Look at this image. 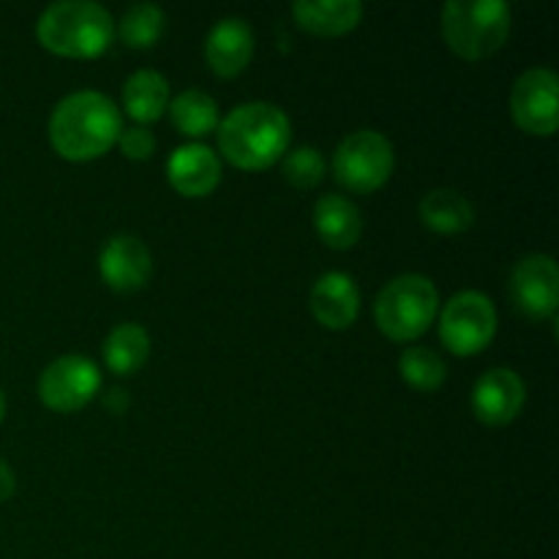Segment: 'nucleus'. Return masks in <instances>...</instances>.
<instances>
[{"mask_svg": "<svg viewBox=\"0 0 559 559\" xmlns=\"http://www.w3.org/2000/svg\"><path fill=\"white\" fill-rule=\"evenodd\" d=\"M16 489V478H14V469L0 459V502L9 500Z\"/></svg>", "mask_w": 559, "mask_h": 559, "instance_id": "26", "label": "nucleus"}, {"mask_svg": "<svg viewBox=\"0 0 559 559\" xmlns=\"http://www.w3.org/2000/svg\"><path fill=\"white\" fill-rule=\"evenodd\" d=\"M120 109L98 91H74L60 98L49 115V142L71 162H87L118 142Z\"/></svg>", "mask_w": 559, "mask_h": 559, "instance_id": "1", "label": "nucleus"}, {"mask_svg": "<svg viewBox=\"0 0 559 559\" xmlns=\"http://www.w3.org/2000/svg\"><path fill=\"white\" fill-rule=\"evenodd\" d=\"M527 388L513 369H489L478 377L473 388V413L489 426H506L522 413Z\"/></svg>", "mask_w": 559, "mask_h": 559, "instance_id": "11", "label": "nucleus"}, {"mask_svg": "<svg viewBox=\"0 0 559 559\" xmlns=\"http://www.w3.org/2000/svg\"><path fill=\"white\" fill-rule=\"evenodd\" d=\"M293 126L287 112L271 102L238 104L218 123V151L243 169H265L289 147Z\"/></svg>", "mask_w": 559, "mask_h": 559, "instance_id": "2", "label": "nucleus"}, {"mask_svg": "<svg viewBox=\"0 0 559 559\" xmlns=\"http://www.w3.org/2000/svg\"><path fill=\"white\" fill-rule=\"evenodd\" d=\"M497 309L484 293L464 289L453 295L440 314V338L451 353L475 355L495 338Z\"/></svg>", "mask_w": 559, "mask_h": 559, "instance_id": "7", "label": "nucleus"}, {"mask_svg": "<svg viewBox=\"0 0 559 559\" xmlns=\"http://www.w3.org/2000/svg\"><path fill=\"white\" fill-rule=\"evenodd\" d=\"M314 229L333 249H349L364 233V218L347 197L325 194L314 202Z\"/></svg>", "mask_w": 559, "mask_h": 559, "instance_id": "16", "label": "nucleus"}, {"mask_svg": "<svg viewBox=\"0 0 559 559\" xmlns=\"http://www.w3.org/2000/svg\"><path fill=\"white\" fill-rule=\"evenodd\" d=\"M284 178L289 180L293 186H300V189H311L322 180L325 175V158L317 147L311 145H298L293 151L284 153Z\"/></svg>", "mask_w": 559, "mask_h": 559, "instance_id": "24", "label": "nucleus"}, {"mask_svg": "<svg viewBox=\"0 0 559 559\" xmlns=\"http://www.w3.org/2000/svg\"><path fill=\"white\" fill-rule=\"evenodd\" d=\"M169 104V82L162 71L140 69L126 80L123 107L140 123L162 118Z\"/></svg>", "mask_w": 559, "mask_h": 559, "instance_id": "18", "label": "nucleus"}, {"mask_svg": "<svg viewBox=\"0 0 559 559\" xmlns=\"http://www.w3.org/2000/svg\"><path fill=\"white\" fill-rule=\"evenodd\" d=\"M311 311L331 331H344L360 311V293L353 276L342 271H328L311 287Z\"/></svg>", "mask_w": 559, "mask_h": 559, "instance_id": "15", "label": "nucleus"}, {"mask_svg": "<svg viewBox=\"0 0 559 559\" xmlns=\"http://www.w3.org/2000/svg\"><path fill=\"white\" fill-rule=\"evenodd\" d=\"M167 178L180 194L205 197L222 180V162L213 147L202 145V142H186L169 153Z\"/></svg>", "mask_w": 559, "mask_h": 559, "instance_id": "13", "label": "nucleus"}, {"mask_svg": "<svg viewBox=\"0 0 559 559\" xmlns=\"http://www.w3.org/2000/svg\"><path fill=\"white\" fill-rule=\"evenodd\" d=\"M120 151L129 158H151L153 151H156V136L145 129V126H131V129H123L118 136Z\"/></svg>", "mask_w": 559, "mask_h": 559, "instance_id": "25", "label": "nucleus"}, {"mask_svg": "<svg viewBox=\"0 0 559 559\" xmlns=\"http://www.w3.org/2000/svg\"><path fill=\"white\" fill-rule=\"evenodd\" d=\"M511 298L527 317H555L559 304V273L555 257L527 254L511 273Z\"/></svg>", "mask_w": 559, "mask_h": 559, "instance_id": "10", "label": "nucleus"}, {"mask_svg": "<svg viewBox=\"0 0 559 559\" xmlns=\"http://www.w3.org/2000/svg\"><path fill=\"white\" fill-rule=\"evenodd\" d=\"M445 360L429 347H409L399 358V374L418 391H437L445 382Z\"/></svg>", "mask_w": 559, "mask_h": 559, "instance_id": "23", "label": "nucleus"}, {"mask_svg": "<svg viewBox=\"0 0 559 559\" xmlns=\"http://www.w3.org/2000/svg\"><path fill=\"white\" fill-rule=\"evenodd\" d=\"M442 36L462 58H489L511 36V5L506 0H448L442 5Z\"/></svg>", "mask_w": 559, "mask_h": 559, "instance_id": "4", "label": "nucleus"}, {"mask_svg": "<svg viewBox=\"0 0 559 559\" xmlns=\"http://www.w3.org/2000/svg\"><path fill=\"white\" fill-rule=\"evenodd\" d=\"M511 118L527 134H555L559 126V76L555 69L535 66L513 82Z\"/></svg>", "mask_w": 559, "mask_h": 559, "instance_id": "8", "label": "nucleus"}, {"mask_svg": "<svg viewBox=\"0 0 559 559\" xmlns=\"http://www.w3.org/2000/svg\"><path fill=\"white\" fill-rule=\"evenodd\" d=\"M420 222L431 227L435 233H464L473 227L475 211L464 194L453 189H435L420 200Z\"/></svg>", "mask_w": 559, "mask_h": 559, "instance_id": "19", "label": "nucleus"}, {"mask_svg": "<svg viewBox=\"0 0 559 559\" xmlns=\"http://www.w3.org/2000/svg\"><path fill=\"white\" fill-rule=\"evenodd\" d=\"M169 118L178 126L180 134L202 136L216 129L218 104L211 93L200 91V87H189V91L178 93L169 102Z\"/></svg>", "mask_w": 559, "mask_h": 559, "instance_id": "21", "label": "nucleus"}, {"mask_svg": "<svg viewBox=\"0 0 559 559\" xmlns=\"http://www.w3.org/2000/svg\"><path fill=\"white\" fill-rule=\"evenodd\" d=\"M36 36L49 52L66 58H93L112 44L115 20L102 3L93 0H58L41 11Z\"/></svg>", "mask_w": 559, "mask_h": 559, "instance_id": "3", "label": "nucleus"}, {"mask_svg": "<svg viewBox=\"0 0 559 559\" xmlns=\"http://www.w3.org/2000/svg\"><path fill=\"white\" fill-rule=\"evenodd\" d=\"M151 251L136 235H112L98 254V271H102L104 282L118 293H134V289L145 287V282L151 278Z\"/></svg>", "mask_w": 559, "mask_h": 559, "instance_id": "12", "label": "nucleus"}, {"mask_svg": "<svg viewBox=\"0 0 559 559\" xmlns=\"http://www.w3.org/2000/svg\"><path fill=\"white\" fill-rule=\"evenodd\" d=\"M3 415H5V396L3 391H0V420H3Z\"/></svg>", "mask_w": 559, "mask_h": 559, "instance_id": "27", "label": "nucleus"}, {"mask_svg": "<svg viewBox=\"0 0 559 559\" xmlns=\"http://www.w3.org/2000/svg\"><path fill=\"white\" fill-rule=\"evenodd\" d=\"M440 306L435 282L420 273H402L380 289L374 300L377 325L396 342L418 338L431 325Z\"/></svg>", "mask_w": 559, "mask_h": 559, "instance_id": "5", "label": "nucleus"}, {"mask_svg": "<svg viewBox=\"0 0 559 559\" xmlns=\"http://www.w3.org/2000/svg\"><path fill=\"white\" fill-rule=\"evenodd\" d=\"M164 11L156 3H134L120 16V38L134 49H147L162 38L164 33Z\"/></svg>", "mask_w": 559, "mask_h": 559, "instance_id": "22", "label": "nucleus"}, {"mask_svg": "<svg viewBox=\"0 0 559 559\" xmlns=\"http://www.w3.org/2000/svg\"><path fill=\"white\" fill-rule=\"evenodd\" d=\"M102 385V371L85 355H60L38 377V396L49 409L74 413L85 407Z\"/></svg>", "mask_w": 559, "mask_h": 559, "instance_id": "9", "label": "nucleus"}, {"mask_svg": "<svg viewBox=\"0 0 559 559\" xmlns=\"http://www.w3.org/2000/svg\"><path fill=\"white\" fill-rule=\"evenodd\" d=\"M393 145L374 129L353 131L333 153V175L353 191H374L391 178Z\"/></svg>", "mask_w": 559, "mask_h": 559, "instance_id": "6", "label": "nucleus"}, {"mask_svg": "<svg viewBox=\"0 0 559 559\" xmlns=\"http://www.w3.org/2000/svg\"><path fill=\"white\" fill-rule=\"evenodd\" d=\"M254 55V31L243 16H224L207 31L205 60L216 74L235 76Z\"/></svg>", "mask_w": 559, "mask_h": 559, "instance_id": "14", "label": "nucleus"}, {"mask_svg": "<svg viewBox=\"0 0 559 559\" xmlns=\"http://www.w3.org/2000/svg\"><path fill=\"white\" fill-rule=\"evenodd\" d=\"M151 355V336L140 322H120L104 338V360L115 374H134Z\"/></svg>", "mask_w": 559, "mask_h": 559, "instance_id": "20", "label": "nucleus"}, {"mask_svg": "<svg viewBox=\"0 0 559 559\" xmlns=\"http://www.w3.org/2000/svg\"><path fill=\"white\" fill-rule=\"evenodd\" d=\"M364 14L360 0H298L293 3V16L300 27L320 36H338L353 31Z\"/></svg>", "mask_w": 559, "mask_h": 559, "instance_id": "17", "label": "nucleus"}]
</instances>
